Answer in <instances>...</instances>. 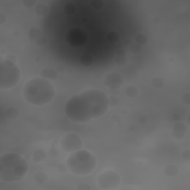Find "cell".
<instances>
[{
	"instance_id": "cell-1",
	"label": "cell",
	"mask_w": 190,
	"mask_h": 190,
	"mask_svg": "<svg viewBox=\"0 0 190 190\" xmlns=\"http://www.w3.org/2000/svg\"><path fill=\"white\" fill-rule=\"evenodd\" d=\"M109 101L104 91L100 89H86L79 95L70 97L65 106V114L71 121L86 123L107 113Z\"/></svg>"
},
{
	"instance_id": "cell-2",
	"label": "cell",
	"mask_w": 190,
	"mask_h": 190,
	"mask_svg": "<svg viewBox=\"0 0 190 190\" xmlns=\"http://www.w3.org/2000/svg\"><path fill=\"white\" fill-rule=\"evenodd\" d=\"M55 88L51 80L35 77L28 80L23 88V97L30 104L42 106L52 101Z\"/></svg>"
},
{
	"instance_id": "cell-3",
	"label": "cell",
	"mask_w": 190,
	"mask_h": 190,
	"mask_svg": "<svg viewBox=\"0 0 190 190\" xmlns=\"http://www.w3.org/2000/svg\"><path fill=\"white\" fill-rule=\"evenodd\" d=\"M27 171V160L17 153H5L0 157V180L2 181H20L26 176Z\"/></svg>"
},
{
	"instance_id": "cell-4",
	"label": "cell",
	"mask_w": 190,
	"mask_h": 190,
	"mask_svg": "<svg viewBox=\"0 0 190 190\" xmlns=\"http://www.w3.org/2000/svg\"><path fill=\"white\" fill-rule=\"evenodd\" d=\"M69 171L72 174L84 176L91 174L97 164V158L93 153L85 149L72 152L65 161Z\"/></svg>"
},
{
	"instance_id": "cell-5",
	"label": "cell",
	"mask_w": 190,
	"mask_h": 190,
	"mask_svg": "<svg viewBox=\"0 0 190 190\" xmlns=\"http://www.w3.org/2000/svg\"><path fill=\"white\" fill-rule=\"evenodd\" d=\"M21 79V71L15 62L8 60L0 62V88L8 90L15 87Z\"/></svg>"
},
{
	"instance_id": "cell-6",
	"label": "cell",
	"mask_w": 190,
	"mask_h": 190,
	"mask_svg": "<svg viewBox=\"0 0 190 190\" xmlns=\"http://www.w3.org/2000/svg\"><path fill=\"white\" fill-rule=\"evenodd\" d=\"M97 183L102 189L113 190L117 189L120 185L121 178L117 171L109 169L99 175Z\"/></svg>"
},
{
	"instance_id": "cell-7",
	"label": "cell",
	"mask_w": 190,
	"mask_h": 190,
	"mask_svg": "<svg viewBox=\"0 0 190 190\" xmlns=\"http://www.w3.org/2000/svg\"><path fill=\"white\" fill-rule=\"evenodd\" d=\"M83 146V142L80 136L71 133L64 135L60 141V146L65 152L72 153L80 150Z\"/></svg>"
},
{
	"instance_id": "cell-8",
	"label": "cell",
	"mask_w": 190,
	"mask_h": 190,
	"mask_svg": "<svg viewBox=\"0 0 190 190\" xmlns=\"http://www.w3.org/2000/svg\"><path fill=\"white\" fill-rule=\"evenodd\" d=\"M104 84L105 86L109 89L120 88L123 84V76L117 71L108 73L105 78Z\"/></svg>"
},
{
	"instance_id": "cell-9",
	"label": "cell",
	"mask_w": 190,
	"mask_h": 190,
	"mask_svg": "<svg viewBox=\"0 0 190 190\" xmlns=\"http://www.w3.org/2000/svg\"><path fill=\"white\" fill-rule=\"evenodd\" d=\"M186 132V125L185 123L181 121L178 122L173 125L172 130H171V136L176 140H182L185 137Z\"/></svg>"
},
{
	"instance_id": "cell-10",
	"label": "cell",
	"mask_w": 190,
	"mask_h": 190,
	"mask_svg": "<svg viewBox=\"0 0 190 190\" xmlns=\"http://www.w3.org/2000/svg\"><path fill=\"white\" fill-rule=\"evenodd\" d=\"M40 77L49 80H55L58 78L59 73L52 69H43L40 72Z\"/></svg>"
},
{
	"instance_id": "cell-11",
	"label": "cell",
	"mask_w": 190,
	"mask_h": 190,
	"mask_svg": "<svg viewBox=\"0 0 190 190\" xmlns=\"http://www.w3.org/2000/svg\"><path fill=\"white\" fill-rule=\"evenodd\" d=\"M48 153L42 149H37L34 151L32 155V160L34 163H40L48 158Z\"/></svg>"
},
{
	"instance_id": "cell-12",
	"label": "cell",
	"mask_w": 190,
	"mask_h": 190,
	"mask_svg": "<svg viewBox=\"0 0 190 190\" xmlns=\"http://www.w3.org/2000/svg\"><path fill=\"white\" fill-rule=\"evenodd\" d=\"M5 116L9 120H16L19 117V110L16 107H8L5 111Z\"/></svg>"
},
{
	"instance_id": "cell-13",
	"label": "cell",
	"mask_w": 190,
	"mask_h": 190,
	"mask_svg": "<svg viewBox=\"0 0 190 190\" xmlns=\"http://www.w3.org/2000/svg\"><path fill=\"white\" fill-rule=\"evenodd\" d=\"M163 172L168 178H174L178 175V169L175 165L170 164L164 168Z\"/></svg>"
},
{
	"instance_id": "cell-14",
	"label": "cell",
	"mask_w": 190,
	"mask_h": 190,
	"mask_svg": "<svg viewBox=\"0 0 190 190\" xmlns=\"http://www.w3.org/2000/svg\"><path fill=\"white\" fill-rule=\"evenodd\" d=\"M34 11L36 14H37L38 16H44L48 14V13L49 11V7L45 4H44V3H38V4H36V6H35Z\"/></svg>"
},
{
	"instance_id": "cell-15",
	"label": "cell",
	"mask_w": 190,
	"mask_h": 190,
	"mask_svg": "<svg viewBox=\"0 0 190 190\" xmlns=\"http://www.w3.org/2000/svg\"><path fill=\"white\" fill-rule=\"evenodd\" d=\"M94 62V58L91 54H88V53H85L82 54V56L80 57V63L82 65L88 66L91 65Z\"/></svg>"
},
{
	"instance_id": "cell-16",
	"label": "cell",
	"mask_w": 190,
	"mask_h": 190,
	"mask_svg": "<svg viewBox=\"0 0 190 190\" xmlns=\"http://www.w3.org/2000/svg\"><path fill=\"white\" fill-rule=\"evenodd\" d=\"M34 180L37 184H44L48 180V175L44 171H37L34 175Z\"/></svg>"
},
{
	"instance_id": "cell-17",
	"label": "cell",
	"mask_w": 190,
	"mask_h": 190,
	"mask_svg": "<svg viewBox=\"0 0 190 190\" xmlns=\"http://www.w3.org/2000/svg\"><path fill=\"white\" fill-rule=\"evenodd\" d=\"M125 95L129 98H135L139 95V89L134 86H129L125 89Z\"/></svg>"
},
{
	"instance_id": "cell-18",
	"label": "cell",
	"mask_w": 190,
	"mask_h": 190,
	"mask_svg": "<svg viewBox=\"0 0 190 190\" xmlns=\"http://www.w3.org/2000/svg\"><path fill=\"white\" fill-rule=\"evenodd\" d=\"M106 39L108 40V43L111 44V45H113V44H115L120 39L119 34L117 32L114 31H112L110 32H108L106 35Z\"/></svg>"
},
{
	"instance_id": "cell-19",
	"label": "cell",
	"mask_w": 190,
	"mask_h": 190,
	"mask_svg": "<svg viewBox=\"0 0 190 190\" xmlns=\"http://www.w3.org/2000/svg\"><path fill=\"white\" fill-rule=\"evenodd\" d=\"M152 86L153 88H156V89H160L164 86L165 85V81L162 77H156L152 80Z\"/></svg>"
},
{
	"instance_id": "cell-20",
	"label": "cell",
	"mask_w": 190,
	"mask_h": 190,
	"mask_svg": "<svg viewBox=\"0 0 190 190\" xmlns=\"http://www.w3.org/2000/svg\"><path fill=\"white\" fill-rule=\"evenodd\" d=\"M77 11V8L75 5L71 2H68L63 7V12L65 13L66 15L71 16L74 15Z\"/></svg>"
},
{
	"instance_id": "cell-21",
	"label": "cell",
	"mask_w": 190,
	"mask_h": 190,
	"mask_svg": "<svg viewBox=\"0 0 190 190\" xmlns=\"http://www.w3.org/2000/svg\"><path fill=\"white\" fill-rule=\"evenodd\" d=\"M41 35H42V31L40 30V28H38V27H31L28 31L29 38H30L31 40H34V41L35 40H36L38 37H40Z\"/></svg>"
},
{
	"instance_id": "cell-22",
	"label": "cell",
	"mask_w": 190,
	"mask_h": 190,
	"mask_svg": "<svg viewBox=\"0 0 190 190\" xmlns=\"http://www.w3.org/2000/svg\"><path fill=\"white\" fill-rule=\"evenodd\" d=\"M135 42L141 46H144L148 43L149 38L145 34H138L135 37Z\"/></svg>"
},
{
	"instance_id": "cell-23",
	"label": "cell",
	"mask_w": 190,
	"mask_h": 190,
	"mask_svg": "<svg viewBox=\"0 0 190 190\" xmlns=\"http://www.w3.org/2000/svg\"><path fill=\"white\" fill-rule=\"evenodd\" d=\"M114 63L116 65H119V66H123L125 65V64L127 63V61H128V59H127L126 56H120V55H116L114 57Z\"/></svg>"
},
{
	"instance_id": "cell-24",
	"label": "cell",
	"mask_w": 190,
	"mask_h": 190,
	"mask_svg": "<svg viewBox=\"0 0 190 190\" xmlns=\"http://www.w3.org/2000/svg\"><path fill=\"white\" fill-rule=\"evenodd\" d=\"M89 3L91 8L96 11L100 10L104 5V1L103 0H91Z\"/></svg>"
},
{
	"instance_id": "cell-25",
	"label": "cell",
	"mask_w": 190,
	"mask_h": 190,
	"mask_svg": "<svg viewBox=\"0 0 190 190\" xmlns=\"http://www.w3.org/2000/svg\"><path fill=\"white\" fill-rule=\"evenodd\" d=\"M129 50L132 53H134V54H137L142 51V46L140 45H138L137 43H132V45L129 46Z\"/></svg>"
},
{
	"instance_id": "cell-26",
	"label": "cell",
	"mask_w": 190,
	"mask_h": 190,
	"mask_svg": "<svg viewBox=\"0 0 190 190\" xmlns=\"http://www.w3.org/2000/svg\"><path fill=\"white\" fill-rule=\"evenodd\" d=\"M47 42H48V38L43 34L41 35V36H40V37H38L36 40H34V43L36 44V45L40 46V47L45 45L46 44H47Z\"/></svg>"
},
{
	"instance_id": "cell-27",
	"label": "cell",
	"mask_w": 190,
	"mask_h": 190,
	"mask_svg": "<svg viewBox=\"0 0 190 190\" xmlns=\"http://www.w3.org/2000/svg\"><path fill=\"white\" fill-rule=\"evenodd\" d=\"M108 97V101H109V105L110 106H117L119 104V98L117 97V96L115 95H110Z\"/></svg>"
},
{
	"instance_id": "cell-28",
	"label": "cell",
	"mask_w": 190,
	"mask_h": 190,
	"mask_svg": "<svg viewBox=\"0 0 190 190\" xmlns=\"http://www.w3.org/2000/svg\"><path fill=\"white\" fill-rule=\"evenodd\" d=\"M181 101L185 105L189 106L190 105V93L189 92H186V93L183 94L181 96Z\"/></svg>"
},
{
	"instance_id": "cell-29",
	"label": "cell",
	"mask_w": 190,
	"mask_h": 190,
	"mask_svg": "<svg viewBox=\"0 0 190 190\" xmlns=\"http://www.w3.org/2000/svg\"><path fill=\"white\" fill-rule=\"evenodd\" d=\"M137 123L141 125H146L149 122V118L146 115L144 114H141V115L138 116L137 117Z\"/></svg>"
},
{
	"instance_id": "cell-30",
	"label": "cell",
	"mask_w": 190,
	"mask_h": 190,
	"mask_svg": "<svg viewBox=\"0 0 190 190\" xmlns=\"http://www.w3.org/2000/svg\"><path fill=\"white\" fill-rule=\"evenodd\" d=\"M23 4L27 8H31L36 5L35 0H23Z\"/></svg>"
},
{
	"instance_id": "cell-31",
	"label": "cell",
	"mask_w": 190,
	"mask_h": 190,
	"mask_svg": "<svg viewBox=\"0 0 190 190\" xmlns=\"http://www.w3.org/2000/svg\"><path fill=\"white\" fill-rule=\"evenodd\" d=\"M57 169L61 173H66L69 171V169H68V167L65 163H60L57 166Z\"/></svg>"
},
{
	"instance_id": "cell-32",
	"label": "cell",
	"mask_w": 190,
	"mask_h": 190,
	"mask_svg": "<svg viewBox=\"0 0 190 190\" xmlns=\"http://www.w3.org/2000/svg\"><path fill=\"white\" fill-rule=\"evenodd\" d=\"M58 154H59L58 151H57V149L56 148H54V147H53V148H51L49 150V152H48V155L51 158H57V157L58 156Z\"/></svg>"
},
{
	"instance_id": "cell-33",
	"label": "cell",
	"mask_w": 190,
	"mask_h": 190,
	"mask_svg": "<svg viewBox=\"0 0 190 190\" xmlns=\"http://www.w3.org/2000/svg\"><path fill=\"white\" fill-rule=\"evenodd\" d=\"M171 121H173L174 123H178V122L181 121L182 118L181 116L178 113H174L171 114Z\"/></svg>"
},
{
	"instance_id": "cell-34",
	"label": "cell",
	"mask_w": 190,
	"mask_h": 190,
	"mask_svg": "<svg viewBox=\"0 0 190 190\" xmlns=\"http://www.w3.org/2000/svg\"><path fill=\"white\" fill-rule=\"evenodd\" d=\"M91 189V186L87 184H80L77 186V190H90Z\"/></svg>"
},
{
	"instance_id": "cell-35",
	"label": "cell",
	"mask_w": 190,
	"mask_h": 190,
	"mask_svg": "<svg viewBox=\"0 0 190 190\" xmlns=\"http://www.w3.org/2000/svg\"><path fill=\"white\" fill-rule=\"evenodd\" d=\"M181 156H182V158L184 160H189V159H190V151L189 150V149L184 150V152H182Z\"/></svg>"
},
{
	"instance_id": "cell-36",
	"label": "cell",
	"mask_w": 190,
	"mask_h": 190,
	"mask_svg": "<svg viewBox=\"0 0 190 190\" xmlns=\"http://www.w3.org/2000/svg\"><path fill=\"white\" fill-rule=\"evenodd\" d=\"M7 21V16L2 12H0V25H2Z\"/></svg>"
},
{
	"instance_id": "cell-37",
	"label": "cell",
	"mask_w": 190,
	"mask_h": 190,
	"mask_svg": "<svg viewBox=\"0 0 190 190\" xmlns=\"http://www.w3.org/2000/svg\"><path fill=\"white\" fill-rule=\"evenodd\" d=\"M5 59H6V60L11 61V62H15V63L16 62V57L13 54L7 55L6 57H5Z\"/></svg>"
},
{
	"instance_id": "cell-38",
	"label": "cell",
	"mask_w": 190,
	"mask_h": 190,
	"mask_svg": "<svg viewBox=\"0 0 190 190\" xmlns=\"http://www.w3.org/2000/svg\"><path fill=\"white\" fill-rule=\"evenodd\" d=\"M56 70H57V71L59 74H62V73L64 72V71H65V68L64 67V66L62 65H60L57 66Z\"/></svg>"
},
{
	"instance_id": "cell-39",
	"label": "cell",
	"mask_w": 190,
	"mask_h": 190,
	"mask_svg": "<svg viewBox=\"0 0 190 190\" xmlns=\"http://www.w3.org/2000/svg\"><path fill=\"white\" fill-rule=\"evenodd\" d=\"M109 92L111 95L117 96L120 93V88H116V89H109Z\"/></svg>"
},
{
	"instance_id": "cell-40",
	"label": "cell",
	"mask_w": 190,
	"mask_h": 190,
	"mask_svg": "<svg viewBox=\"0 0 190 190\" xmlns=\"http://www.w3.org/2000/svg\"><path fill=\"white\" fill-rule=\"evenodd\" d=\"M116 55L120 56H126V51L124 49H119L116 51Z\"/></svg>"
},
{
	"instance_id": "cell-41",
	"label": "cell",
	"mask_w": 190,
	"mask_h": 190,
	"mask_svg": "<svg viewBox=\"0 0 190 190\" xmlns=\"http://www.w3.org/2000/svg\"><path fill=\"white\" fill-rule=\"evenodd\" d=\"M123 44L126 46H129L132 44V40L131 38H126L123 40Z\"/></svg>"
},
{
	"instance_id": "cell-42",
	"label": "cell",
	"mask_w": 190,
	"mask_h": 190,
	"mask_svg": "<svg viewBox=\"0 0 190 190\" xmlns=\"http://www.w3.org/2000/svg\"><path fill=\"white\" fill-rule=\"evenodd\" d=\"M13 36H14V37H18V36H19L20 35H21V32H20L18 30H14L13 31Z\"/></svg>"
},
{
	"instance_id": "cell-43",
	"label": "cell",
	"mask_w": 190,
	"mask_h": 190,
	"mask_svg": "<svg viewBox=\"0 0 190 190\" xmlns=\"http://www.w3.org/2000/svg\"><path fill=\"white\" fill-rule=\"evenodd\" d=\"M112 120L114 122V123H117V122L119 121V116L117 115V114H114V115L112 116Z\"/></svg>"
},
{
	"instance_id": "cell-44",
	"label": "cell",
	"mask_w": 190,
	"mask_h": 190,
	"mask_svg": "<svg viewBox=\"0 0 190 190\" xmlns=\"http://www.w3.org/2000/svg\"><path fill=\"white\" fill-rule=\"evenodd\" d=\"M153 23H154L155 24H158L160 22V18L159 16H155V17H154V19H153Z\"/></svg>"
},
{
	"instance_id": "cell-45",
	"label": "cell",
	"mask_w": 190,
	"mask_h": 190,
	"mask_svg": "<svg viewBox=\"0 0 190 190\" xmlns=\"http://www.w3.org/2000/svg\"><path fill=\"white\" fill-rule=\"evenodd\" d=\"M0 53H1L2 55H4L6 53V50H5L4 49H1V50H0Z\"/></svg>"
},
{
	"instance_id": "cell-46",
	"label": "cell",
	"mask_w": 190,
	"mask_h": 190,
	"mask_svg": "<svg viewBox=\"0 0 190 190\" xmlns=\"http://www.w3.org/2000/svg\"><path fill=\"white\" fill-rule=\"evenodd\" d=\"M121 113L123 114H128V110L127 109H123L121 111Z\"/></svg>"
},
{
	"instance_id": "cell-47",
	"label": "cell",
	"mask_w": 190,
	"mask_h": 190,
	"mask_svg": "<svg viewBox=\"0 0 190 190\" xmlns=\"http://www.w3.org/2000/svg\"><path fill=\"white\" fill-rule=\"evenodd\" d=\"M40 60H41V58H40V57H36V58H35V62H40Z\"/></svg>"
}]
</instances>
